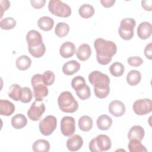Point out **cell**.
Here are the masks:
<instances>
[{"label":"cell","mask_w":152,"mask_h":152,"mask_svg":"<svg viewBox=\"0 0 152 152\" xmlns=\"http://www.w3.org/2000/svg\"><path fill=\"white\" fill-rule=\"evenodd\" d=\"M55 79V74L50 70L46 71L42 74L43 82L44 84L46 86H51L54 83Z\"/></svg>","instance_id":"8d00e7d4"},{"label":"cell","mask_w":152,"mask_h":152,"mask_svg":"<svg viewBox=\"0 0 152 152\" xmlns=\"http://www.w3.org/2000/svg\"><path fill=\"white\" fill-rule=\"evenodd\" d=\"M76 52L75 45L71 42H65L59 48L60 55L64 58L72 57Z\"/></svg>","instance_id":"2e32d148"},{"label":"cell","mask_w":152,"mask_h":152,"mask_svg":"<svg viewBox=\"0 0 152 152\" xmlns=\"http://www.w3.org/2000/svg\"><path fill=\"white\" fill-rule=\"evenodd\" d=\"M128 149L130 152H147V149L143 145L141 141L132 139L130 140L128 144Z\"/></svg>","instance_id":"f546056e"},{"label":"cell","mask_w":152,"mask_h":152,"mask_svg":"<svg viewBox=\"0 0 152 152\" xmlns=\"http://www.w3.org/2000/svg\"><path fill=\"white\" fill-rule=\"evenodd\" d=\"M78 13L82 18L87 19L94 15V8L92 5L88 4H84L80 7Z\"/></svg>","instance_id":"f1b7e54d"},{"label":"cell","mask_w":152,"mask_h":152,"mask_svg":"<svg viewBox=\"0 0 152 152\" xmlns=\"http://www.w3.org/2000/svg\"><path fill=\"white\" fill-rule=\"evenodd\" d=\"M127 62L129 65L132 66L138 67L142 64L143 60L140 56H131L127 59Z\"/></svg>","instance_id":"f35d334b"},{"label":"cell","mask_w":152,"mask_h":152,"mask_svg":"<svg viewBox=\"0 0 152 152\" xmlns=\"http://www.w3.org/2000/svg\"><path fill=\"white\" fill-rule=\"evenodd\" d=\"M75 93L77 96L82 100H85L88 99L91 95L90 88L88 85H86L84 87L78 90H75Z\"/></svg>","instance_id":"74e56055"},{"label":"cell","mask_w":152,"mask_h":152,"mask_svg":"<svg viewBox=\"0 0 152 152\" xmlns=\"http://www.w3.org/2000/svg\"><path fill=\"white\" fill-rule=\"evenodd\" d=\"M31 83L33 88V94L36 100L42 101V100L48 96V89L43 82L42 75L36 74L34 75L31 79Z\"/></svg>","instance_id":"277c9868"},{"label":"cell","mask_w":152,"mask_h":152,"mask_svg":"<svg viewBox=\"0 0 152 152\" xmlns=\"http://www.w3.org/2000/svg\"><path fill=\"white\" fill-rule=\"evenodd\" d=\"M86 83L84 77L80 75L74 77L71 81V86L75 90H78L84 86H86Z\"/></svg>","instance_id":"e575fe53"},{"label":"cell","mask_w":152,"mask_h":152,"mask_svg":"<svg viewBox=\"0 0 152 152\" xmlns=\"http://www.w3.org/2000/svg\"><path fill=\"white\" fill-rule=\"evenodd\" d=\"M27 124V119L26 117L21 114L18 113L11 118V125L16 129H20L25 127Z\"/></svg>","instance_id":"7402d4cb"},{"label":"cell","mask_w":152,"mask_h":152,"mask_svg":"<svg viewBox=\"0 0 152 152\" xmlns=\"http://www.w3.org/2000/svg\"><path fill=\"white\" fill-rule=\"evenodd\" d=\"M115 0H101V4L105 8H110L115 3Z\"/></svg>","instance_id":"ee69618b"},{"label":"cell","mask_w":152,"mask_h":152,"mask_svg":"<svg viewBox=\"0 0 152 152\" xmlns=\"http://www.w3.org/2000/svg\"><path fill=\"white\" fill-rule=\"evenodd\" d=\"M112 119L107 115H102L97 119V128L102 131L108 130L112 125Z\"/></svg>","instance_id":"44dd1931"},{"label":"cell","mask_w":152,"mask_h":152,"mask_svg":"<svg viewBox=\"0 0 152 152\" xmlns=\"http://www.w3.org/2000/svg\"><path fill=\"white\" fill-rule=\"evenodd\" d=\"M21 93L22 87L17 84H12L10 87L8 92V97L16 102L20 100Z\"/></svg>","instance_id":"83f0119b"},{"label":"cell","mask_w":152,"mask_h":152,"mask_svg":"<svg viewBox=\"0 0 152 152\" xmlns=\"http://www.w3.org/2000/svg\"><path fill=\"white\" fill-rule=\"evenodd\" d=\"M88 81L94 87V92L99 99H104L110 92V78L107 75L99 71H94L88 75Z\"/></svg>","instance_id":"7a4b0ae2"},{"label":"cell","mask_w":152,"mask_h":152,"mask_svg":"<svg viewBox=\"0 0 152 152\" xmlns=\"http://www.w3.org/2000/svg\"><path fill=\"white\" fill-rule=\"evenodd\" d=\"M141 6L145 11H151L152 10V1L143 0L141 1Z\"/></svg>","instance_id":"7bdbcfd3"},{"label":"cell","mask_w":152,"mask_h":152,"mask_svg":"<svg viewBox=\"0 0 152 152\" xmlns=\"http://www.w3.org/2000/svg\"><path fill=\"white\" fill-rule=\"evenodd\" d=\"M28 50L33 57L39 58L44 55L46 51V47L43 43L42 45L36 47H28Z\"/></svg>","instance_id":"d6a6232c"},{"label":"cell","mask_w":152,"mask_h":152,"mask_svg":"<svg viewBox=\"0 0 152 152\" xmlns=\"http://www.w3.org/2000/svg\"><path fill=\"white\" fill-rule=\"evenodd\" d=\"M91 55V49L90 46L87 43H83L79 46L76 52L77 58L81 61H85L89 59Z\"/></svg>","instance_id":"d6986e66"},{"label":"cell","mask_w":152,"mask_h":152,"mask_svg":"<svg viewBox=\"0 0 152 152\" xmlns=\"http://www.w3.org/2000/svg\"><path fill=\"white\" fill-rule=\"evenodd\" d=\"M57 126V119L53 115H48L42 119L39 124V128L40 133L48 136L52 134Z\"/></svg>","instance_id":"ba28073f"},{"label":"cell","mask_w":152,"mask_h":152,"mask_svg":"<svg viewBox=\"0 0 152 152\" xmlns=\"http://www.w3.org/2000/svg\"><path fill=\"white\" fill-rule=\"evenodd\" d=\"M152 33V26L150 23L144 21L141 23L137 28V35L140 39L145 40L149 38Z\"/></svg>","instance_id":"9a60e30c"},{"label":"cell","mask_w":152,"mask_h":152,"mask_svg":"<svg viewBox=\"0 0 152 152\" xmlns=\"http://www.w3.org/2000/svg\"><path fill=\"white\" fill-rule=\"evenodd\" d=\"M46 107L45 103L42 101L35 100L27 111L28 118L33 121H39L45 112Z\"/></svg>","instance_id":"30bf717a"},{"label":"cell","mask_w":152,"mask_h":152,"mask_svg":"<svg viewBox=\"0 0 152 152\" xmlns=\"http://www.w3.org/2000/svg\"><path fill=\"white\" fill-rule=\"evenodd\" d=\"M112 142L110 138L104 134H100L93 138L89 142V150L91 152H101L110 149Z\"/></svg>","instance_id":"5b68a950"},{"label":"cell","mask_w":152,"mask_h":152,"mask_svg":"<svg viewBox=\"0 0 152 152\" xmlns=\"http://www.w3.org/2000/svg\"><path fill=\"white\" fill-rule=\"evenodd\" d=\"M32 97L33 93L31 89L27 87H22V93L20 101L24 103H27L31 102Z\"/></svg>","instance_id":"d590c367"},{"label":"cell","mask_w":152,"mask_h":152,"mask_svg":"<svg viewBox=\"0 0 152 152\" xmlns=\"http://www.w3.org/2000/svg\"><path fill=\"white\" fill-rule=\"evenodd\" d=\"M26 40L28 47H36L43 43L41 34L34 30H30L27 33Z\"/></svg>","instance_id":"4fadbf2b"},{"label":"cell","mask_w":152,"mask_h":152,"mask_svg":"<svg viewBox=\"0 0 152 152\" xmlns=\"http://www.w3.org/2000/svg\"><path fill=\"white\" fill-rule=\"evenodd\" d=\"M80 69V64L75 60L65 62L62 66V72L66 75H72L77 72Z\"/></svg>","instance_id":"e0dca14e"},{"label":"cell","mask_w":152,"mask_h":152,"mask_svg":"<svg viewBox=\"0 0 152 152\" xmlns=\"http://www.w3.org/2000/svg\"><path fill=\"white\" fill-rule=\"evenodd\" d=\"M31 64V59L27 55H21L19 56L16 61V67L21 71H25L30 68Z\"/></svg>","instance_id":"4316f807"},{"label":"cell","mask_w":152,"mask_h":152,"mask_svg":"<svg viewBox=\"0 0 152 152\" xmlns=\"http://www.w3.org/2000/svg\"><path fill=\"white\" fill-rule=\"evenodd\" d=\"M132 109L137 115H147L152 110L151 100L147 98L137 100L133 104Z\"/></svg>","instance_id":"9c48e42d"},{"label":"cell","mask_w":152,"mask_h":152,"mask_svg":"<svg viewBox=\"0 0 152 152\" xmlns=\"http://www.w3.org/2000/svg\"><path fill=\"white\" fill-rule=\"evenodd\" d=\"M93 119L87 115H84L78 119V127L84 132H88L91 130L93 128Z\"/></svg>","instance_id":"d4e9b609"},{"label":"cell","mask_w":152,"mask_h":152,"mask_svg":"<svg viewBox=\"0 0 152 152\" xmlns=\"http://www.w3.org/2000/svg\"><path fill=\"white\" fill-rule=\"evenodd\" d=\"M37 26L43 31H50L54 26V21L49 17L43 16L38 20Z\"/></svg>","instance_id":"603a6c76"},{"label":"cell","mask_w":152,"mask_h":152,"mask_svg":"<svg viewBox=\"0 0 152 152\" xmlns=\"http://www.w3.org/2000/svg\"><path fill=\"white\" fill-rule=\"evenodd\" d=\"M145 132L144 128L140 125H134L132 126L128 133V138L129 140L135 139L141 141L144 137Z\"/></svg>","instance_id":"ac0fdd59"},{"label":"cell","mask_w":152,"mask_h":152,"mask_svg":"<svg viewBox=\"0 0 152 152\" xmlns=\"http://www.w3.org/2000/svg\"><path fill=\"white\" fill-rule=\"evenodd\" d=\"M136 21L132 18H126L121 20L118 33L120 37L125 40H131L134 34Z\"/></svg>","instance_id":"52a82bcc"},{"label":"cell","mask_w":152,"mask_h":152,"mask_svg":"<svg viewBox=\"0 0 152 152\" xmlns=\"http://www.w3.org/2000/svg\"><path fill=\"white\" fill-rule=\"evenodd\" d=\"M58 103L61 111L65 113H74L78 108V103L71 92H62L58 98Z\"/></svg>","instance_id":"3957f363"},{"label":"cell","mask_w":152,"mask_h":152,"mask_svg":"<svg viewBox=\"0 0 152 152\" xmlns=\"http://www.w3.org/2000/svg\"><path fill=\"white\" fill-rule=\"evenodd\" d=\"M30 3L31 6L36 9L42 8L45 6L46 3L45 0H31Z\"/></svg>","instance_id":"ab89813d"},{"label":"cell","mask_w":152,"mask_h":152,"mask_svg":"<svg viewBox=\"0 0 152 152\" xmlns=\"http://www.w3.org/2000/svg\"><path fill=\"white\" fill-rule=\"evenodd\" d=\"M66 147L71 151L79 150L83 145V140L79 135H74L70 137L66 141Z\"/></svg>","instance_id":"5bb4252c"},{"label":"cell","mask_w":152,"mask_h":152,"mask_svg":"<svg viewBox=\"0 0 152 152\" xmlns=\"http://www.w3.org/2000/svg\"><path fill=\"white\" fill-rule=\"evenodd\" d=\"M15 111V106L7 100H0V115L5 116L11 115Z\"/></svg>","instance_id":"ffe728a7"},{"label":"cell","mask_w":152,"mask_h":152,"mask_svg":"<svg viewBox=\"0 0 152 152\" xmlns=\"http://www.w3.org/2000/svg\"><path fill=\"white\" fill-rule=\"evenodd\" d=\"M109 111L113 116L115 117H121L123 116L126 110L124 103L119 100H113L109 104Z\"/></svg>","instance_id":"7c38bea8"},{"label":"cell","mask_w":152,"mask_h":152,"mask_svg":"<svg viewBox=\"0 0 152 152\" xmlns=\"http://www.w3.org/2000/svg\"><path fill=\"white\" fill-rule=\"evenodd\" d=\"M124 71L125 68L124 65L119 62L113 63L109 67V71L110 74L115 77L122 76L124 73Z\"/></svg>","instance_id":"1f68e13d"},{"label":"cell","mask_w":152,"mask_h":152,"mask_svg":"<svg viewBox=\"0 0 152 152\" xmlns=\"http://www.w3.org/2000/svg\"><path fill=\"white\" fill-rule=\"evenodd\" d=\"M75 131V121L73 117L66 116L61 121V131L65 137L72 135Z\"/></svg>","instance_id":"8fae6325"},{"label":"cell","mask_w":152,"mask_h":152,"mask_svg":"<svg viewBox=\"0 0 152 152\" xmlns=\"http://www.w3.org/2000/svg\"><path fill=\"white\" fill-rule=\"evenodd\" d=\"M141 80V74L140 71L133 69L130 71L126 75V82L131 86H135L140 83Z\"/></svg>","instance_id":"484cf974"},{"label":"cell","mask_w":152,"mask_h":152,"mask_svg":"<svg viewBox=\"0 0 152 152\" xmlns=\"http://www.w3.org/2000/svg\"><path fill=\"white\" fill-rule=\"evenodd\" d=\"M50 148L49 141L44 139L37 140L32 145V150L35 152H48Z\"/></svg>","instance_id":"cb8c5ba5"},{"label":"cell","mask_w":152,"mask_h":152,"mask_svg":"<svg viewBox=\"0 0 152 152\" xmlns=\"http://www.w3.org/2000/svg\"><path fill=\"white\" fill-rule=\"evenodd\" d=\"M94 47L96 51L97 61L102 65H107L117 52V46L113 42L102 38L95 39Z\"/></svg>","instance_id":"6da1fadb"},{"label":"cell","mask_w":152,"mask_h":152,"mask_svg":"<svg viewBox=\"0 0 152 152\" xmlns=\"http://www.w3.org/2000/svg\"><path fill=\"white\" fill-rule=\"evenodd\" d=\"M69 31V26L64 22L58 23L55 28V33L59 37L66 36Z\"/></svg>","instance_id":"4dcf8cb0"},{"label":"cell","mask_w":152,"mask_h":152,"mask_svg":"<svg viewBox=\"0 0 152 152\" xmlns=\"http://www.w3.org/2000/svg\"><path fill=\"white\" fill-rule=\"evenodd\" d=\"M1 18L2 17L4 11H7L10 7V2L7 0H1Z\"/></svg>","instance_id":"60d3db41"},{"label":"cell","mask_w":152,"mask_h":152,"mask_svg":"<svg viewBox=\"0 0 152 152\" xmlns=\"http://www.w3.org/2000/svg\"><path fill=\"white\" fill-rule=\"evenodd\" d=\"M144 55L150 60L152 59V43H150L144 48Z\"/></svg>","instance_id":"b9f144b4"},{"label":"cell","mask_w":152,"mask_h":152,"mask_svg":"<svg viewBox=\"0 0 152 152\" xmlns=\"http://www.w3.org/2000/svg\"><path fill=\"white\" fill-rule=\"evenodd\" d=\"M48 10L53 15L63 18L69 17L72 12L70 7L59 0L49 1Z\"/></svg>","instance_id":"8992f818"},{"label":"cell","mask_w":152,"mask_h":152,"mask_svg":"<svg viewBox=\"0 0 152 152\" xmlns=\"http://www.w3.org/2000/svg\"><path fill=\"white\" fill-rule=\"evenodd\" d=\"M16 26V21L12 17H6L0 21V27L2 30H11Z\"/></svg>","instance_id":"836d02e7"}]
</instances>
